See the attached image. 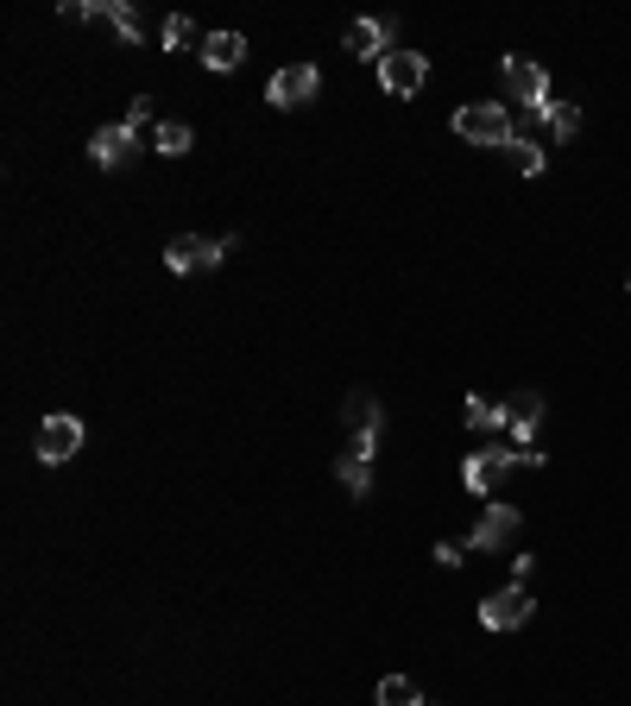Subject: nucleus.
Instances as JSON below:
<instances>
[{"label":"nucleus","mask_w":631,"mask_h":706,"mask_svg":"<svg viewBox=\"0 0 631 706\" xmlns=\"http://www.w3.org/2000/svg\"><path fill=\"white\" fill-rule=\"evenodd\" d=\"M454 139H468V146H511L518 133H511V114L499 101H468L454 114Z\"/></svg>","instance_id":"nucleus-1"},{"label":"nucleus","mask_w":631,"mask_h":706,"mask_svg":"<svg viewBox=\"0 0 631 706\" xmlns=\"http://www.w3.org/2000/svg\"><path fill=\"white\" fill-rule=\"evenodd\" d=\"M524 467L518 461V448L511 441H486L481 454H468V467H461V479H468V492H481V499H493L499 486H506V473Z\"/></svg>","instance_id":"nucleus-2"},{"label":"nucleus","mask_w":631,"mask_h":706,"mask_svg":"<svg viewBox=\"0 0 631 706\" xmlns=\"http://www.w3.org/2000/svg\"><path fill=\"white\" fill-rule=\"evenodd\" d=\"M83 436H89V429H83V416L58 411V416H45V423H38L32 448H38V461H45V467H63L70 454H83Z\"/></svg>","instance_id":"nucleus-3"},{"label":"nucleus","mask_w":631,"mask_h":706,"mask_svg":"<svg viewBox=\"0 0 631 706\" xmlns=\"http://www.w3.org/2000/svg\"><path fill=\"white\" fill-rule=\"evenodd\" d=\"M234 246H241V240H203V234H178L171 246H165V265H171V271H183V278H190V271H215V265L228 259Z\"/></svg>","instance_id":"nucleus-4"},{"label":"nucleus","mask_w":631,"mask_h":706,"mask_svg":"<svg viewBox=\"0 0 631 706\" xmlns=\"http://www.w3.org/2000/svg\"><path fill=\"white\" fill-rule=\"evenodd\" d=\"M506 88H511V101H524L537 120H549V76H543V63H531V58H506Z\"/></svg>","instance_id":"nucleus-5"},{"label":"nucleus","mask_w":631,"mask_h":706,"mask_svg":"<svg viewBox=\"0 0 631 706\" xmlns=\"http://www.w3.org/2000/svg\"><path fill=\"white\" fill-rule=\"evenodd\" d=\"M341 423L354 429V448H348V454L373 461V454H379V398H373V391H348V404H341Z\"/></svg>","instance_id":"nucleus-6"},{"label":"nucleus","mask_w":631,"mask_h":706,"mask_svg":"<svg viewBox=\"0 0 631 706\" xmlns=\"http://www.w3.org/2000/svg\"><path fill=\"white\" fill-rule=\"evenodd\" d=\"M531 612H537V599H531V587H499L493 599L481 606V624L486 631H518V624H531Z\"/></svg>","instance_id":"nucleus-7"},{"label":"nucleus","mask_w":631,"mask_h":706,"mask_svg":"<svg viewBox=\"0 0 631 706\" xmlns=\"http://www.w3.org/2000/svg\"><path fill=\"white\" fill-rule=\"evenodd\" d=\"M423 83H429V63H423V51H391V58L379 63V88H386L391 101H411Z\"/></svg>","instance_id":"nucleus-8"},{"label":"nucleus","mask_w":631,"mask_h":706,"mask_svg":"<svg viewBox=\"0 0 631 706\" xmlns=\"http://www.w3.org/2000/svg\"><path fill=\"white\" fill-rule=\"evenodd\" d=\"M316 88H323L316 63H284V70L271 76L266 101H271V108H303V101H316Z\"/></svg>","instance_id":"nucleus-9"},{"label":"nucleus","mask_w":631,"mask_h":706,"mask_svg":"<svg viewBox=\"0 0 631 706\" xmlns=\"http://www.w3.org/2000/svg\"><path fill=\"white\" fill-rule=\"evenodd\" d=\"M133 151H139V133H133L126 120H114V126H101V133L89 139V158L101 165V171H121V165L133 158Z\"/></svg>","instance_id":"nucleus-10"},{"label":"nucleus","mask_w":631,"mask_h":706,"mask_svg":"<svg viewBox=\"0 0 631 706\" xmlns=\"http://www.w3.org/2000/svg\"><path fill=\"white\" fill-rule=\"evenodd\" d=\"M506 429H511V448H537V436H543V398L537 391H518L506 404Z\"/></svg>","instance_id":"nucleus-11"},{"label":"nucleus","mask_w":631,"mask_h":706,"mask_svg":"<svg viewBox=\"0 0 631 706\" xmlns=\"http://www.w3.org/2000/svg\"><path fill=\"white\" fill-rule=\"evenodd\" d=\"M348 51H354V58H366V63H386L398 45H391L386 20H354V26H348Z\"/></svg>","instance_id":"nucleus-12"},{"label":"nucleus","mask_w":631,"mask_h":706,"mask_svg":"<svg viewBox=\"0 0 631 706\" xmlns=\"http://www.w3.org/2000/svg\"><path fill=\"white\" fill-rule=\"evenodd\" d=\"M511 530H518V504H486V518L474 524L468 549H499V543H511Z\"/></svg>","instance_id":"nucleus-13"},{"label":"nucleus","mask_w":631,"mask_h":706,"mask_svg":"<svg viewBox=\"0 0 631 706\" xmlns=\"http://www.w3.org/2000/svg\"><path fill=\"white\" fill-rule=\"evenodd\" d=\"M241 58H246L241 32H209V38H203V63H209V70H241Z\"/></svg>","instance_id":"nucleus-14"},{"label":"nucleus","mask_w":631,"mask_h":706,"mask_svg":"<svg viewBox=\"0 0 631 706\" xmlns=\"http://www.w3.org/2000/svg\"><path fill=\"white\" fill-rule=\"evenodd\" d=\"M83 13H101V20H108V26L121 32L126 45H139V13H133V7H121V0H89V7H83Z\"/></svg>","instance_id":"nucleus-15"},{"label":"nucleus","mask_w":631,"mask_h":706,"mask_svg":"<svg viewBox=\"0 0 631 706\" xmlns=\"http://www.w3.org/2000/svg\"><path fill=\"white\" fill-rule=\"evenodd\" d=\"M335 479H341L354 499H366V492H373V461H361V454H341V461H335Z\"/></svg>","instance_id":"nucleus-16"},{"label":"nucleus","mask_w":631,"mask_h":706,"mask_svg":"<svg viewBox=\"0 0 631 706\" xmlns=\"http://www.w3.org/2000/svg\"><path fill=\"white\" fill-rule=\"evenodd\" d=\"M151 151H158V158H183V151H190V126H183V120H158Z\"/></svg>","instance_id":"nucleus-17"},{"label":"nucleus","mask_w":631,"mask_h":706,"mask_svg":"<svg viewBox=\"0 0 631 706\" xmlns=\"http://www.w3.org/2000/svg\"><path fill=\"white\" fill-rule=\"evenodd\" d=\"M468 429H493V436H499V429H506V404H486L481 391H468Z\"/></svg>","instance_id":"nucleus-18"},{"label":"nucleus","mask_w":631,"mask_h":706,"mask_svg":"<svg viewBox=\"0 0 631 706\" xmlns=\"http://www.w3.org/2000/svg\"><path fill=\"white\" fill-rule=\"evenodd\" d=\"M373 701H379V706H423V687H417L411 675H386Z\"/></svg>","instance_id":"nucleus-19"},{"label":"nucleus","mask_w":631,"mask_h":706,"mask_svg":"<svg viewBox=\"0 0 631 706\" xmlns=\"http://www.w3.org/2000/svg\"><path fill=\"white\" fill-rule=\"evenodd\" d=\"M506 158H511V165H518L524 176H543V146H537V139H511Z\"/></svg>","instance_id":"nucleus-20"},{"label":"nucleus","mask_w":631,"mask_h":706,"mask_svg":"<svg viewBox=\"0 0 631 706\" xmlns=\"http://www.w3.org/2000/svg\"><path fill=\"white\" fill-rule=\"evenodd\" d=\"M549 133H556V139H574V133H581V108L556 101V108H549Z\"/></svg>","instance_id":"nucleus-21"},{"label":"nucleus","mask_w":631,"mask_h":706,"mask_svg":"<svg viewBox=\"0 0 631 706\" xmlns=\"http://www.w3.org/2000/svg\"><path fill=\"white\" fill-rule=\"evenodd\" d=\"M190 38H196V26H190L183 13H171V20H165V51H183Z\"/></svg>","instance_id":"nucleus-22"},{"label":"nucleus","mask_w":631,"mask_h":706,"mask_svg":"<svg viewBox=\"0 0 631 706\" xmlns=\"http://www.w3.org/2000/svg\"><path fill=\"white\" fill-rule=\"evenodd\" d=\"M146 120H151V101H146V95H139V101H133V108H126V126H133V133H139V126H146Z\"/></svg>","instance_id":"nucleus-23"},{"label":"nucleus","mask_w":631,"mask_h":706,"mask_svg":"<svg viewBox=\"0 0 631 706\" xmlns=\"http://www.w3.org/2000/svg\"><path fill=\"white\" fill-rule=\"evenodd\" d=\"M436 561L442 568H461V543H436Z\"/></svg>","instance_id":"nucleus-24"}]
</instances>
